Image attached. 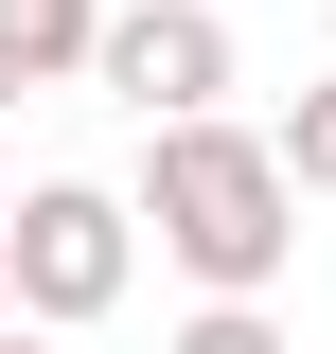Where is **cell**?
I'll use <instances>...</instances> for the list:
<instances>
[{
	"label": "cell",
	"instance_id": "cell-8",
	"mask_svg": "<svg viewBox=\"0 0 336 354\" xmlns=\"http://www.w3.org/2000/svg\"><path fill=\"white\" fill-rule=\"evenodd\" d=\"M18 88H36V71H18V36H0V106H18Z\"/></svg>",
	"mask_w": 336,
	"mask_h": 354
},
{
	"label": "cell",
	"instance_id": "cell-9",
	"mask_svg": "<svg viewBox=\"0 0 336 354\" xmlns=\"http://www.w3.org/2000/svg\"><path fill=\"white\" fill-rule=\"evenodd\" d=\"M0 354H71V337H36V319H18V337H0Z\"/></svg>",
	"mask_w": 336,
	"mask_h": 354
},
{
	"label": "cell",
	"instance_id": "cell-7",
	"mask_svg": "<svg viewBox=\"0 0 336 354\" xmlns=\"http://www.w3.org/2000/svg\"><path fill=\"white\" fill-rule=\"evenodd\" d=\"M0 337H18V248H0Z\"/></svg>",
	"mask_w": 336,
	"mask_h": 354
},
{
	"label": "cell",
	"instance_id": "cell-5",
	"mask_svg": "<svg viewBox=\"0 0 336 354\" xmlns=\"http://www.w3.org/2000/svg\"><path fill=\"white\" fill-rule=\"evenodd\" d=\"M265 142H283L301 195H336V71H319V88H283V124H265Z\"/></svg>",
	"mask_w": 336,
	"mask_h": 354
},
{
	"label": "cell",
	"instance_id": "cell-10",
	"mask_svg": "<svg viewBox=\"0 0 336 354\" xmlns=\"http://www.w3.org/2000/svg\"><path fill=\"white\" fill-rule=\"evenodd\" d=\"M0 230H18V177H0Z\"/></svg>",
	"mask_w": 336,
	"mask_h": 354
},
{
	"label": "cell",
	"instance_id": "cell-6",
	"mask_svg": "<svg viewBox=\"0 0 336 354\" xmlns=\"http://www.w3.org/2000/svg\"><path fill=\"white\" fill-rule=\"evenodd\" d=\"M160 354H301V337H283V319H265V301H195V319H177Z\"/></svg>",
	"mask_w": 336,
	"mask_h": 354
},
{
	"label": "cell",
	"instance_id": "cell-3",
	"mask_svg": "<svg viewBox=\"0 0 336 354\" xmlns=\"http://www.w3.org/2000/svg\"><path fill=\"white\" fill-rule=\"evenodd\" d=\"M88 88H124L142 124H212V106L248 88V53H230L212 0H106V71Z\"/></svg>",
	"mask_w": 336,
	"mask_h": 354
},
{
	"label": "cell",
	"instance_id": "cell-2",
	"mask_svg": "<svg viewBox=\"0 0 336 354\" xmlns=\"http://www.w3.org/2000/svg\"><path fill=\"white\" fill-rule=\"evenodd\" d=\"M0 248H18V319H36V337H88V319L142 283V213L106 177H18V230H0Z\"/></svg>",
	"mask_w": 336,
	"mask_h": 354
},
{
	"label": "cell",
	"instance_id": "cell-1",
	"mask_svg": "<svg viewBox=\"0 0 336 354\" xmlns=\"http://www.w3.org/2000/svg\"><path fill=\"white\" fill-rule=\"evenodd\" d=\"M124 213L160 230V266L195 283V301H265L301 266V177H283V142L265 124H142V177H124Z\"/></svg>",
	"mask_w": 336,
	"mask_h": 354
},
{
	"label": "cell",
	"instance_id": "cell-4",
	"mask_svg": "<svg viewBox=\"0 0 336 354\" xmlns=\"http://www.w3.org/2000/svg\"><path fill=\"white\" fill-rule=\"evenodd\" d=\"M0 36L36 88H71V71H106V0H0Z\"/></svg>",
	"mask_w": 336,
	"mask_h": 354
}]
</instances>
